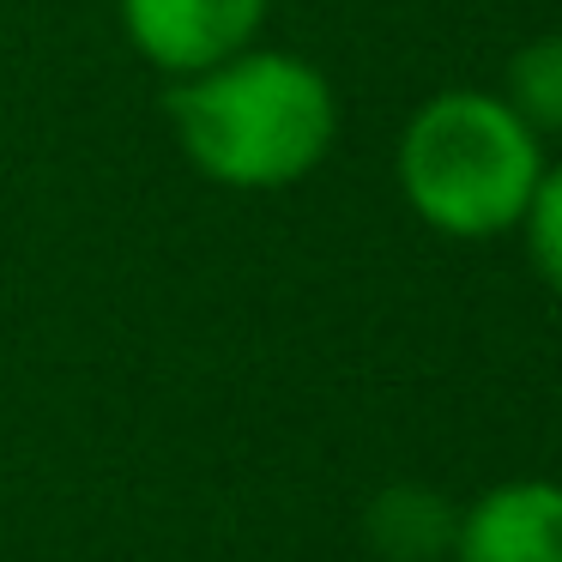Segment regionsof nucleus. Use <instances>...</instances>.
<instances>
[{
  "label": "nucleus",
  "mask_w": 562,
  "mask_h": 562,
  "mask_svg": "<svg viewBox=\"0 0 562 562\" xmlns=\"http://www.w3.org/2000/svg\"><path fill=\"white\" fill-rule=\"evenodd\" d=\"M170 127L182 158L236 194H272L321 170L339 139V98L327 74L284 49H243L170 86Z\"/></svg>",
  "instance_id": "1"
},
{
  "label": "nucleus",
  "mask_w": 562,
  "mask_h": 562,
  "mask_svg": "<svg viewBox=\"0 0 562 562\" xmlns=\"http://www.w3.org/2000/svg\"><path fill=\"white\" fill-rule=\"evenodd\" d=\"M400 194L436 236L490 243L514 231L544 176V139L502 103V91H436L400 134Z\"/></svg>",
  "instance_id": "2"
},
{
  "label": "nucleus",
  "mask_w": 562,
  "mask_h": 562,
  "mask_svg": "<svg viewBox=\"0 0 562 562\" xmlns=\"http://www.w3.org/2000/svg\"><path fill=\"white\" fill-rule=\"evenodd\" d=\"M272 0H122V31L139 61L188 79L255 49Z\"/></svg>",
  "instance_id": "3"
},
{
  "label": "nucleus",
  "mask_w": 562,
  "mask_h": 562,
  "mask_svg": "<svg viewBox=\"0 0 562 562\" xmlns=\"http://www.w3.org/2000/svg\"><path fill=\"white\" fill-rule=\"evenodd\" d=\"M448 562H562V484L508 477L460 508Z\"/></svg>",
  "instance_id": "4"
},
{
  "label": "nucleus",
  "mask_w": 562,
  "mask_h": 562,
  "mask_svg": "<svg viewBox=\"0 0 562 562\" xmlns=\"http://www.w3.org/2000/svg\"><path fill=\"white\" fill-rule=\"evenodd\" d=\"M460 532V502L436 484H381L363 502V538L381 562H448Z\"/></svg>",
  "instance_id": "5"
},
{
  "label": "nucleus",
  "mask_w": 562,
  "mask_h": 562,
  "mask_svg": "<svg viewBox=\"0 0 562 562\" xmlns=\"http://www.w3.org/2000/svg\"><path fill=\"white\" fill-rule=\"evenodd\" d=\"M502 103H508L538 139L562 134V31L557 37H532L526 49H514Z\"/></svg>",
  "instance_id": "6"
},
{
  "label": "nucleus",
  "mask_w": 562,
  "mask_h": 562,
  "mask_svg": "<svg viewBox=\"0 0 562 562\" xmlns=\"http://www.w3.org/2000/svg\"><path fill=\"white\" fill-rule=\"evenodd\" d=\"M514 231L526 236L532 272L562 296V164H544V176H538V188H532V200H526Z\"/></svg>",
  "instance_id": "7"
}]
</instances>
